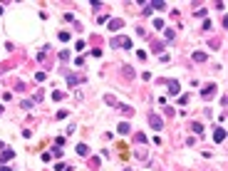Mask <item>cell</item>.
Returning <instances> with one entry per match:
<instances>
[{"mask_svg":"<svg viewBox=\"0 0 228 171\" xmlns=\"http://www.w3.org/2000/svg\"><path fill=\"white\" fill-rule=\"evenodd\" d=\"M112 47H124V50H131V40H129V37H112Z\"/></svg>","mask_w":228,"mask_h":171,"instance_id":"1","label":"cell"},{"mask_svg":"<svg viewBox=\"0 0 228 171\" xmlns=\"http://www.w3.org/2000/svg\"><path fill=\"white\" fill-rule=\"evenodd\" d=\"M166 87H169V94L171 97H179V92H181V84L176 80H166Z\"/></svg>","mask_w":228,"mask_h":171,"instance_id":"2","label":"cell"},{"mask_svg":"<svg viewBox=\"0 0 228 171\" xmlns=\"http://www.w3.org/2000/svg\"><path fill=\"white\" fill-rule=\"evenodd\" d=\"M149 124H151V129L161 131V126H164V119L159 117V114H149Z\"/></svg>","mask_w":228,"mask_h":171,"instance_id":"3","label":"cell"},{"mask_svg":"<svg viewBox=\"0 0 228 171\" xmlns=\"http://www.w3.org/2000/svg\"><path fill=\"white\" fill-rule=\"evenodd\" d=\"M12 156H15V151H12V149H5L3 154H0V164H5V161H10Z\"/></svg>","mask_w":228,"mask_h":171,"instance_id":"4","label":"cell"},{"mask_svg":"<svg viewBox=\"0 0 228 171\" xmlns=\"http://www.w3.org/2000/svg\"><path fill=\"white\" fill-rule=\"evenodd\" d=\"M74 151H77V156H87V154H89L87 144H77V146H74Z\"/></svg>","mask_w":228,"mask_h":171,"instance_id":"5","label":"cell"},{"mask_svg":"<svg viewBox=\"0 0 228 171\" xmlns=\"http://www.w3.org/2000/svg\"><path fill=\"white\" fill-rule=\"evenodd\" d=\"M117 109H119L122 114H126V117H131V114H134V109H131L129 104H117Z\"/></svg>","mask_w":228,"mask_h":171,"instance_id":"6","label":"cell"},{"mask_svg":"<svg viewBox=\"0 0 228 171\" xmlns=\"http://www.w3.org/2000/svg\"><path fill=\"white\" fill-rule=\"evenodd\" d=\"M213 92H216V84H208V87H206V89H203L201 94H203V97L208 99V97H213Z\"/></svg>","mask_w":228,"mask_h":171,"instance_id":"7","label":"cell"},{"mask_svg":"<svg viewBox=\"0 0 228 171\" xmlns=\"http://www.w3.org/2000/svg\"><path fill=\"white\" fill-rule=\"evenodd\" d=\"M67 84H69V87L80 84V77H77V74H67Z\"/></svg>","mask_w":228,"mask_h":171,"instance_id":"8","label":"cell"},{"mask_svg":"<svg viewBox=\"0 0 228 171\" xmlns=\"http://www.w3.org/2000/svg\"><path fill=\"white\" fill-rule=\"evenodd\" d=\"M213 139H216V141H223V139H226V131H223L221 126L216 129V134H213Z\"/></svg>","mask_w":228,"mask_h":171,"instance_id":"9","label":"cell"},{"mask_svg":"<svg viewBox=\"0 0 228 171\" xmlns=\"http://www.w3.org/2000/svg\"><path fill=\"white\" fill-rule=\"evenodd\" d=\"M122 25H124L122 20H109V30H119Z\"/></svg>","mask_w":228,"mask_h":171,"instance_id":"10","label":"cell"},{"mask_svg":"<svg viewBox=\"0 0 228 171\" xmlns=\"http://www.w3.org/2000/svg\"><path fill=\"white\" fill-rule=\"evenodd\" d=\"M129 131H131V126H129L126 122H122V124H119V134H129Z\"/></svg>","mask_w":228,"mask_h":171,"instance_id":"11","label":"cell"},{"mask_svg":"<svg viewBox=\"0 0 228 171\" xmlns=\"http://www.w3.org/2000/svg\"><path fill=\"white\" fill-rule=\"evenodd\" d=\"M104 102H107L109 107H117V104H119L117 99H114V97H112V94H107V97H104Z\"/></svg>","mask_w":228,"mask_h":171,"instance_id":"12","label":"cell"},{"mask_svg":"<svg viewBox=\"0 0 228 171\" xmlns=\"http://www.w3.org/2000/svg\"><path fill=\"white\" fill-rule=\"evenodd\" d=\"M122 69H124V77H129V80H131V77H134V72H131V67H129V65H124Z\"/></svg>","mask_w":228,"mask_h":171,"instance_id":"13","label":"cell"},{"mask_svg":"<svg viewBox=\"0 0 228 171\" xmlns=\"http://www.w3.org/2000/svg\"><path fill=\"white\" fill-rule=\"evenodd\" d=\"M84 47H87V42H84V40H77V42H74V50H77V52H80V50H84Z\"/></svg>","mask_w":228,"mask_h":171,"instance_id":"14","label":"cell"},{"mask_svg":"<svg viewBox=\"0 0 228 171\" xmlns=\"http://www.w3.org/2000/svg\"><path fill=\"white\" fill-rule=\"evenodd\" d=\"M174 37H176V30H166V40L169 42H174Z\"/></svg>","mask_w":228,"mask_h":171,"instance_id":"15","label":"cell"},{"mask_svg":"<svg viewBox=\"0 0 228 171\" xmlns=\"http://www.w3.org/2000/svg\"><path fill=\"white\" fill-rule=\"evenodd\" d=\"M141 15H151V5H146V3H141Z\"/></svg>","mask_w":228,"mask_h":171,"instance_id":"16","label":"cell"},{"mask_svg":"<svg viewBox=\"0 0 228 171\" xmlns=\"http://www.w3.org/2000/svg\"><path fill=\"white\" fill-rule=\"evenodd\" d=\"M194 60H196V62H203L206 55H203V52H194Z\"/></svg>","mask_w":228,"mask_h":171,"instance_id":"17","label":"cell"},{"mask_svg":"<svg viewBox=\"0 0 228 171\" xmlns=\"http://www.w3.org/2000/svg\"><path fill=\"white\" fill-rule=\"evenodd\" d=\"M62 97H65V92H52V99H55V102H60Z\"/></svg>","mask_w":228,"mask_h":171,"instance_id":"18","label":"cell"},{"mask_svg":"<svg viewBox=\"0 0 228 171\" xmlns=\"http://www.w3.org/2000/svg\"><path fill=\"white\" fill-rule=\"evenodd\" d=\"M20 107H23V109H32V102H30V99H23Z\"/></svg>","mask_w":228,"mask_h":171,"instance_id":"19","label":"cell"},{"mask_svg":"<svg viewBox=\"0 0 228 171\" xmlns=\"http://www.w3.org/2000/svg\"><path fill=\"white\" fill-rule=\"evenodd\" d=\"M97 23H99V25H104V23H109V15H99V17H97Z\"/></svg>","mask_w":228,"mask_h":171,"instance_id":"20","label":"cell"},{"mask_svg":"<svg viewBox=\"0 0 228 171\" xmlns=\"http://www.w3.org/2000/svg\"><path fill=\"white\" fill-rule=\"evenodd\" d=\"M194 131H196V134L201 137V131H203V124H198V122H196V124H194Z\"/></svg>","mask_w":228,"mask_h":171,"instance_id":"21","label":"cell"},{"mask_svg":"<svg viewBox=\"0 0 228 171\" xmlns=\"http://www.w3.org/2000/svg\"><path fill=\"white\" fill-rule=\"evenodd\" d=\"M35 80L37 82H45V72H35Z\"/></svg>","mask_w":228,"mask_h":171,"instance_id":"22","label":"cell"},{"mask_svg":"<svg viewBox=\"0 0 228 171\" xmlns=\"http://www.w3.org/2000/svg\"><path fill=\"white\" fill-rule=\"evenodd\" d=\"M194 15H196V17H206V8H198Z\"/></svg>","mask_w":228,"mask_h":171,"instance_id":"23","label":"cell"},{"mask_svg":"<svg viewBox=\"0 0 228 171\" xmlns=\"http://www.w3.org/2000/svg\"><path fill=\"white\" fill-rule=\"evenodd\" d=\"M146 141H149V139H146L144 134H137V144H146Z\"/></svg>","mask_w":228,"mask_h":171,"instance_id":"24","label":"cell"},{"mask_svg":"<svg viewBox=\"0 0 228 171\" xmlns=\"http://www.w3.org/2000/svg\"><path fill=\"white\" fill-rule=\"evenodd\" d=\"M154 27H156V30H161V27H164V20H159V17H156V20H154Z\"/></svg>","mask_w":228,"mask_h":171,"instance_id":"25","label":"cell"},{"mask_svg":"<svg viewBox=\"0 0 228 171\" xmlns=\"http://www.w3.org/2000/svg\"><path fill=\"white\" fill-rule=\"evenodd\" d=\"M0 171H12V169H8V166H0Z\"/></svg>","mask_w":228,"mask_h":171,"instance_id":"26","label":"cell"},{"mask_svg":"<svg viewBox=\"0 0 228 171\" xmlns=\"http://www.w3.org/2000/svg\"><path fill=\"white\" fill-rule=\"evenodd\" d=\"M3 112H5V109H3V107H0V117H3Z\"/></svg>","mask_w":228,"mask_h":171,"instance_id":"27","label":"cell"},{"mask_svg":"<svg viewBox=\"0 0 228 171\" xmlns=\"http://www.w3.org/2000/svg\"><path fill=\"white\" fill-rule=\"evenodd\" d=\"M0 12H3V8H0Z\"/></svg>","mask_w":228,"mask_h":171,"instance_id":"28","label":"cell"}]
</instances>
